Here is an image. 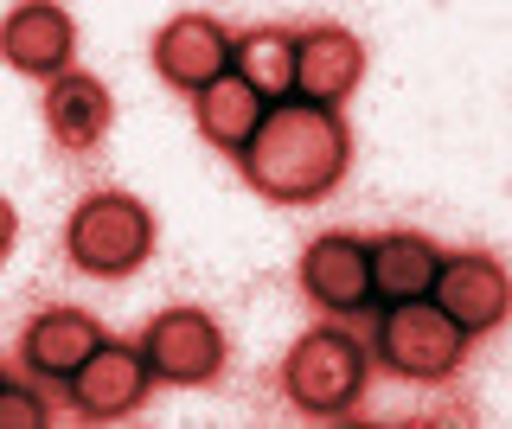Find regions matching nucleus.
<instances>
[{
    "label": "nucleus",
    "mask_w": 512,
    "mask_h": 429,
    "mask_svg": "<svg viewBox=\"0 0 512 429\" xmlns=\"http://www.w3.org/2000/svg\"><path fill=\"white\" fill-rule=\"evenodd\" d=\"M244 186L263 193L269 205H314L327 199L333 186L346 180L352 167V135H346V116L340 109H320V103H301L288 97L263 116V129L244 154Z\"/></svg>",
    "instance_id": "obj_1"
},
{
    "label": "nucleus",
    "mask_w": 512,
    "mask_h": 429,
    "mask_svg": "<svg viewBox=\"0 0 512 429\" xmlns=\"http://www.w3.org/2000/svg\"><path fill=\"white\" fill-rule=\"evenodd\" d=\"M154 372L148 359H141V346H122V340H103L96 353L84 359V372L64 385V397H71L77 417L90 423H116V417H135L141 397H148Z\"/></svg>",
    "instance_id": "obj_10"
},
{
    "label": "nucleus",
    "mask_w": 512,
    "mask_h": 429,
    "mask_svg": "<svg viewBox=\"0 0 512 429\" xmlns=\"http://www.w3.org/2000/svg\"><path fill=\"white\" fill-rule=\"evenodd\" d=\"M365 250H372V295H384V301H416V295H429L442 250L429 244L423 231H384V237H372Z\"/></svg>",
    "instance_id": "obj_16"
},
{
    "label": "nucleus",
    "mask_w": 512,
    "mask_h": 429,
    "mask_svg": "<svg viewBox=\"0 0 512 429\" xmlns=\"http://www.w3.org/2000/svg\"><path fill=\"white\" fill-rule=\"evenodd\" d=\"M282 397L301 417H352L372 385V346L346 327H308L282 353Z\"/></svg>",
    "instance_id": "obj_2"
},
{
    "label": "nucleus",
    "mask_w": 512,
    "mask_h": 429,
    "mask_svg": "<svg viewBox=\"0 0 512 429\" xmlns=\"http://www.w3.org/2000/svg\"><path fill=\"white\" fill-rule=\"evenodd\" d=\"M231 45H237V39L224 33L212 13H173V20L154 33L148 58H154L160 84L199 97V90H212L218 77H231Z\"/></svg>",
    "instance_id": "obj_7"
},
{
    "label": "nucleus",
    "mask_w": 512,
    "mask_h": 429,
    "mask_svg": "<svg viewBox=\"0 0 512 429\" xmlns=\"http://www.w3.org/2000/svg\"><path fill=\"white\" fill-rule=\"evenodd\" d=\"M263 116H269V103L256 97L237 71L192 97V122H199V135L212 141V148H224V154H244L256 141V129H263Z\"/></svg>",
    "instance_id": "obj_15"
},
{
    "label": "nucleus",
    "mask_w": 512,
    "mask_h": 429,
    "mask_svg": "<svg viewBox=\"0 0 512 429\" xmlns=\"http://www.w3.org/2000/svg\"><path fill=\"white\" fill-rule=\"evenodd\" d=\"M365 77V45L359 33L346 26H314L301 33V71H295V90L301 103H320V109H340Z\"/></svg>",
    "instance_id": "obj_13"
},
{
    "label": "nucleus",
    "mask_w": 512,
    "mask_h": 429,
    "mask_svg": "<svg viewBox=\"0 0 512 429\" xmlns=\"http://www.w3.org/2000/svg\"><path fill=\"white\" fill-rule=\"evenodd\" d=\"M0 58H7L13 71H26V77H45V84L71 77V58H77L71 13L52 7V0H26V7H13L7 26H0Z\"/></svg>",
    "instance_id": "obj_11"
},
{
    "label": "nucleus",
    "mask_w": 512,
    "mask_h": 429,
    "mask_svg": "<svg viewBox=\"0 0 512 429\" xmlns=\"http://www.w3.org/2000/svg\"><path fill=\"white\" fill-rule=\"evenodd\" d=\"M429 295H436V308L468 333V340L474 333H493L512 308V282H506L500 257H487V250H455V257H442Z\"/></svg>",
    "instance_id": "obj_6"
},
{
    "label": "nucleus",
    "mask_w": 512,
    "mask_h": 429,
    "mask_svg": "<svg viewBox=\"0 0 512 429\" xmlns=\"http://www.w3.org/2000/svg\"><path fill=\"white\" fill-rule=\"evenodd\" d=\"M154 244L160 225L135 193H84L64 218V257H71L77 276L96 282H122L135 269H148Z\"/></svg>",
    "instance_id": "obj_3"
},
{
    "label": "nucleus",
    "mask_w": 512,
    "mask_h": 429,
    "mask_svg": "<svg viewBox=\"0 0 512 429\" xmlns=\"http://www.w3.org/2000/svg\"><path fill=\"white\" fill-rule=\"evenodd\" d=\"M96 346H103V321H96V314H84V308H39L26 321L20 346H13V359H20V372L39 378V385H71Z\"/></svg>",
    "instance_id": "obj_8"
},
{
    "label": "nucleus",
    "mask_w": 512,
    "mask_h": 429,
    "mask_svg": "<svg viewBox=\"0 0 512 429\" xmlns=\"http://www.w3.org/2000/svg\"><path fill=\"white\" fill-rule=\"evenodd\" d=\"M45 417H52V404L26 385V372H13L7 385H0V423H7V429H39Z\"/></svg>",
    "instance_id": "obj_17"
},
{
    "label": "nucleus",
    "mask_w": 512,
    "mask_h": 429,
    "mask_svg": "<svg viewBox=\"0 0 512 429\" xmlns=\"http://www.w3.org/2000/svg\"><path fill=\"white\" fill-rule=\"evenodd\" d=\"M301 295L314 301L320 314H359V308H372V250L359 244L352 231H327V237H314L308 250H301Z\"/></svg>",
    "instance_id": "obj_9"
},
{
    "label": "nucleus",
    "mask_w": 512,
    "mask_h": 429,
    "mask_svg": "<svg viewBox=\"0 0 512 429\" xmlns=\"http://www.w3.org/2000/svg\"><path fill=\"white\" fill-rule=\"evenodd\" d=\"M231 71L263 103H288L295 97V71H301V33H288V26H250V33H237Z\"/></svg>",
    "instance_id": "obj_14"
},
{
    "label": "nucleus",
    "mask_w": 512,
    "mask_h": 429,
    "mask_svg": "<svg viewBox=\"0 0 512 429\" xmlns=\"http://www.w3.org/2000/svg\"><path fill=\"white\" fill-rule=\"evenodd\" d=\"M109 129H116V103H109L103 77L71 71V77H58V84L45 90V135H52V148L90 154V148L109 141Z\"/></svg>",
    "instance_id": "obj_12"
},
{
    "label": "nucleus",
    "mask_w": 512,
    "mask_h": 429,
    "mask_svg": "<svg viewBox=\"0 0 512 429\" xmlns=\"http://www.w3.org/2000/svg\"><path fill=\"white\" fill-rule=\"evenodd\" d=\"M141 359H148L154 385H218L224 359H231V340H224L212 308H160L148 327H141Z\"/></svg>",
    "instance_id": "obj_5"
},
{
    "label": "nucleus",
    "mask_w": 512,
    "mask_h": 429,
    "mask_svg": "<svg viewBox=\"0 0 512 429\" xmlns=\"http://www.w3.org/2000/svg\"><path fill=\"white\" fill-rule=\"evenodd\" d=\"M372 359L384 372H397L404 385H448L468 365V333L448 321L429 295L384 301L378 333H372Z\"/></svg>",
    "instance_id": "obj_4"
}]
</instances>
